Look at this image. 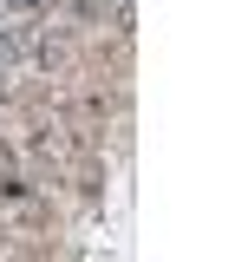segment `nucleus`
I'll return each mask as SVG.
<instances>
[{"instance_id":"obj_1","label":"nucleus","mask_w":248,"mask_h":262,"mask_svg":"<svg viewBox=\"0 0 248 262\" xmlns=\"http://www.w3.org/2000/svg\"><path fill=\"white\" fill-rule=\"evenodd\" d=\"M7 7H33V0H7Z\"/></svg>"},{"instance_id":"obj_2","label":"nucleus","mask_w":248,"mask_h":262,"mask_svg":"<svg viewBox=\"0 0 248 262\" xmlns=\"http://www.w3.org/2000/svg\"><path fill=\"white\" fill-rule=\"evenodd\" d=\"M0 53H7V27H0Z\"/></svg>"}]
</instances>
